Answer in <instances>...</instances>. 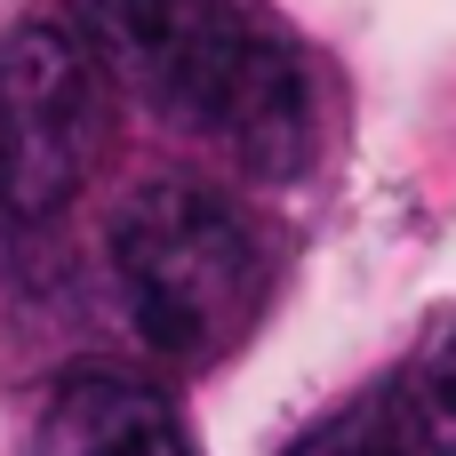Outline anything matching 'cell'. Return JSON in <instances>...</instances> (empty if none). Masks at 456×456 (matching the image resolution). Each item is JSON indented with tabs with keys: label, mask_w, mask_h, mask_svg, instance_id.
<instances>
[{
	"label": "cell",
	"mask_w": 456,
	"mask_h": 456,
	"mask_svg": "<svg viewBox=\"0 0 456 456\" xmlns=\"http://www.w3.org/2000/svg\"><path fill=\"white\" fill-rule=\"evenodd\" d=\"M409 393H417V417H425L433 456H456V321L433 337V353L409 369Z\"/></svg>",
	"instance_id": "6"
},
{
	"label": "cell",
	"mask_w": 456,
	"mask_h": 456,
	"mask_svg": "<svg viewBox=\"0 0 456 456\" xmlns=\"http://www.w3.org/2000/svg\"><path fill=\"white\" fill-rule=\"evenodd\" d=\"M104 104L112 80L64 8H24L0 32V216L16 232L56 224L96 152H104Z\"/></svg>",
	"instance_id": "3"
},
{
	"label": "cell",
	"mask_w": 456,
	"mask_h": 456,
	"mask_svg": "<svg viewBox=\"0 0 456 456\" xmlns=\"http://www.w3.org/2000/svg\"><path fill=\"white\" fill-rule=\"evenodd\" d=\"M289 456H433V441H425L409 377H385V385L353 393L337 417H321Z\"/></svg>",
	"instance_id": "5"
},
{
	"label": "cell",
	"mask_w": 456,
	"mask_h": 456,
	"mask_svg": "<svg viewBox=\"0 0 456 456\" xmlns=\"http://www.w3.org/2000/svg\"><path fill=\"white\" fill-rule=\"evenodd\" d=\"M104 80L120 72L160 120L224 144L256 176H305L321 144L313 72L289 32L240 0H88L80 16Z\"/></svg>",
	"instance_id": "1"
},
{
	"label": "cell",
	"mask_w": 456,
	"mask_h": 456,
	"mask_svg": "<svg viewBox=\"0 0 456 456\" xmlns=\"http://www.w3.org/2000/svg\"><path fill=\"white\" fill-rule=\"evenodd\" d=\"M112 281L136 337L168 361H216L265 297L248 216L200 176H152L112 216Z\"/></svg>",
	"instance_id": "2"
},
{
	"label": "cell",
	"mask_w": 456,
	"mask_h": 456,
	"mask_svg": "<svg viewBox=\"0 0 456 456\" xmlns=\"http://www.w3.org/2000/svg\"><path fill=\"white\" fill-rule=\"evenodd\" d=\"M24 456H200V449L160 385L120 377V369H72L40 401Z\"/></svg>",
	"instance_id": "4"
}]
</instances>
